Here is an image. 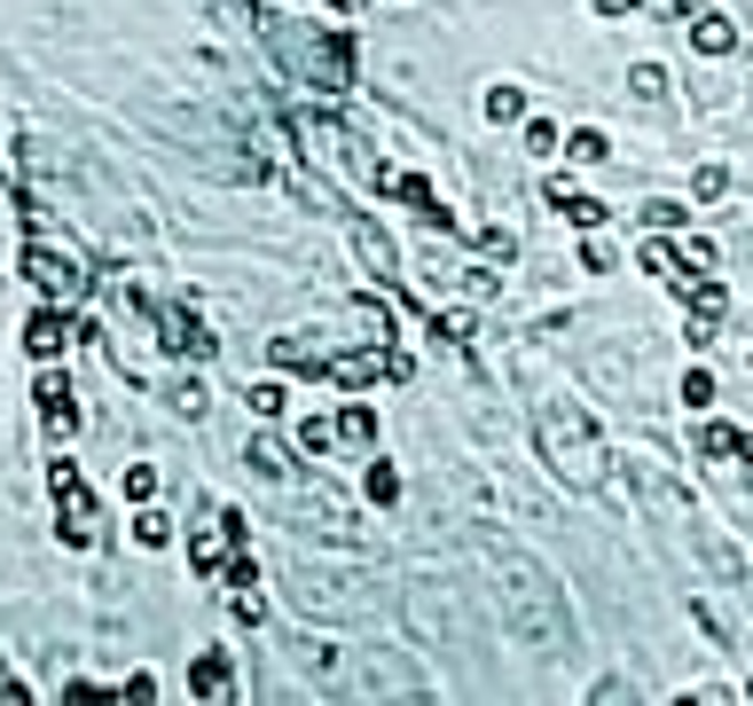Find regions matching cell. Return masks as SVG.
<instances>
[{
  "mask_svg": "<svg viewBox=\"0 0 753 706\" xmlns=\"http://www.w3.org/2000/svg\"><path fill=\"white\" fill-rule=\"evenodd\" d=\"M534 439H542V464L565 479V487H605V439H597V424L581 416L573 401H542L534 408Z\"/></svg>",
  "mask_w": 753,
  "mask_h": 706,
  "instance_id": "obj_1",
  "label": "cell"
},
{
  "mask_svg": "<svg viewBox=\"0 0 753 706\" xmlns=\"http://www.w3.org/2000/svg\"><path fill=\"white\" fill-rule=\"evenodd\" d=\"M268 40H275V55L291 63V79L306 86V95H322V103H338L346 86H354V48H346V32H314V24H268Z\"/></svg>",
  "mask_w": 753,
  "mask_h": 706,
  "instance_id": "obj_2",
  "label": "cell"
},
{
  "mask_svg": "<svg viewBox=\"0 0 753 706\" xmlns=\"http://www.w3.org/2000/svg\"><path fill=\"white\" fill-rule=\"evenodd\" d=\"M502 612H511V629L534 644V652H557L565 644V596L550 589V573L542 565H526V558H502Z\"/></svg>",
  "mask_w": 753,
  "mask_h": 706,
  "instance_id": "obj_3",
  "label": "cell"
},
{
  "mask_svg": "<svg viewBox=\"0 0 753 706\" xmlns=\"http://www.w3.org/2000/svg\"><path fill=\"white\" fill-rule=\"evenodd\" d=\"M17 268H24V283H32L40 299H55V307H79V299L95 291V268H87V251L55 243L40 220H32V243H24V259H17Z\"/></svg>",
  "mask_w": 753,
  "mask_h": 706,
  "instance_id": "obj_4",
  "label": "cell"
},
{
  "mask_svg": "<svg viewBox=\"0 0 753 706\" xmlns=\"http://www.w3.org/2000/svg\"><path fill=\"white\" fill-rule=\"evenodd\" d=\"M48 495H55V518H63V542H71V550H87V542H95V495H87V479H79L71 456L48 464Z\"/></svg>",
  "mask_w": 753,
  "mask_h": 706,
  "instance_id": "obj_5",
  "label": "cell"
},
{
  "mask_svg": "<svg viewBox=\"0 0 753 706\" xmlns=\"http://www.w3.org/2000/svg\"><path fill=\"white\" fill-rule=\"evenodd\" d=\"M243 542H251L243 510H212V526H197V534H189V565H197L205 581H220V565H228Z\"/></svg>",
  "mask_w": 753,
  "mask_h": 706,
  "instance_id": "obj_6",
  "label": "cell"
},
{
  "mask_svg": "<svg viewBox=\"0 0 753 706\" xmlns=\"http://www.w3.org/2000/svg\"><path fill=\"white\" fill-rule=\"evenodd\" d=\"M157 345L174 353V362H212V353H220V338L189 307H157Z\"/></svg>",
  "mask_w": 753,
  "mask_h": 706,
  "instance_id": "obj_7",
  "label": "cell"
},
{
  "mask_svg": "<svg viewBox=\"0 0 753 706\" xmlns=\"http://www.w3.org/2000/svg\"><path fill=\"white\" fill-rule=\"evenodd\" d=\"M71 338H79V322H71V307H55V299L24 322V353H32V362H63Z\"/></svg>",
  "mask_w": 753,
  "mask_h": 706,
  "instance_id": "obj_8",
  "label": "cell"
},
{
  "mask_svg": "<svg viewBox=\"0 0 753 706\" xmlns=\"http://www.w3.org/2000/svg\"><path fill=\"white\" fill-rule=\"evenodd\" d=\"M32 401H40V416H48V432H55V439H71V432H79V401H71V377H63L55 362H40Z\"/></svg>",
  "mask_w": 753,
  "mask_h": 706,
  "instance_id": "obj_9",
  "label": "cell"
},
{
  "mask_svg": "<svg viewBox=\"0 0 753 706\" xmlns=\"http://www.w3.org/2000/svg\"><path fill=\"white\" fill-rule=\"evenodd\" d=\"M691 48H699V55H730V48H738V24L714 17V9H699V17H691Z\"/></svg>",
  "mask_w": 753,
  "mask_h": 706,
  "instance_id": "obj_10",
  "label": "cell"
},
{
  "mask_svg": "<svg viewBox=\"0 0 753 706\" xmlns=\"http://www.w3.org/2000/svg\"><path fill=\"white\" fill-rule=\"evenodd\" d=\"M189 691H197V698H236V667H228L220 652H205V660L189 667Z\"/></svg>",
  "mask_w": 753,
  "mask_h": 706,
  "instance_id": "obj_11",
  "label": "cell"
},
{
  "mask_svg": "<svg viewBox=\"0 0 753 706\" xmlns=\"http://www.w3.org/2000/svg\"><path fill=\"white\" fill-rule=\"evenodd\" d=\"M291 448H299V456H314V464H322V456H330V448H338V424H330V416H299V424H291Z\"/></svg>",
  "mask_w": 753,
  "mask_h": 706,
  "instance_id": "obj_12",
  "label": "cell"
},
{
  "mask_svg": "<svg viewBox=\"0 0 753 706\" xmlns=\"http://www.w3.org/2000/svg\"><path fill=\"white\" fill-rule=\"evenodd\" d=\"M338 439H346V448H377V408L369 401H346L338 408Z\"/></svg>",
  "mask_w": 753,
  "mask_h": 706,
  "instance_id": "obj_13",
  "label": "cell"
},
{
  "mask_svg": "<svg viewBox=\"0 0 753 706\" xmlns=\"http://www.w3.org/2000/svg\"><path fill=\"white\" fill-rule=\"evenodd\" d=\"M354 251H362V268H369V276H393V243H385V228L354 220Z\"/></svg>",
  "mask_w": 753,
  "mask_h": 706,
  "instance_id": "obj_14",
  "label": "cell"
},
{
  "mask_svg": "<svg viewBox=\"0 0 753 706\" xmlns=\"http://www.w3.org/2000/svg\"><path fill=\"white\" fill-rule=\"evenodd\" d=\"M565 157H573V165H605V157H613V142H605L597 126H573V134H565Z\"/></svg>",
  "mask_w": 753,
  "mask_h": 706,
  "instance_id": "obj_15",
  "label": "cell"
},
{
  "mask_svg": "<svg viewBox=\"0 0 753 706\" xmlns=\"http://www.w3.org/2000/svg\"><path fill=\"white\" fill-rule=\"evenodd\" d=\"M134 542H142V550H165V542H174V518L142 502V510H134Z\"/></svg>",
  "mask_w": 753,
  "mask_h": 706,
  "instance_id": "obj_16",
  "label": "cell"
},
{
  "mask_svg": "<svg viewBox=\"0 0 753 706\" xmlns=\"http://www.w3.org/2000/svg\"><path fill=\"white\" fill-rule=\"evenodd\" d=\"M628 95H636V103H667V71H659V63H636V71H628Z\"/></svg>",
  "mask_w": 753,
  "mask_h": 706,
  "instance_id": "obj_17",
  "label": "cell"
},
{
  "mask_svg": "<svg viewBox=\"0 0 753 706\" xmlns=\"http://www.w3.org/2000/svg\"><path fill=\"white\" fill-rule=\"evenodd\" d=\"M722 189H730V165H722V157H707V165L691 173V197H699V205H714Z\"/></svg>",
  "mask_w": 753,
  "mask_h": 706,
  "instance_id": "obj_18",
  "label": "cell"
},
{
  "mask_svg": "<svg viewBox=\"0 0 753 706\" xmlns=\"http://www.w3.org/2000/svg\"><path fill=\"white\" fill-rule=\"evenodd\" d=\"M644 276H659V283H676V276H683V259H676V243H659V236H651V243H644Z\"/></svg>",
  "mask_w": 753,
  "mask_h": 706,
  "instance_id": "obj_19",
  "label": "cell"
},
{
  "mask_svg": "<svg viewBox=\"0 0 753 706\" xmlns=\"http://www.w3.org/2000/svg\"><path fill=\"white\" fill-rule=\"evenodd\" d=\"M487 118H494V126L526 118V95H519V86H487Z\"/></svg>",
  "mask_w": 753,
  "mask_h": 706,
  "instance_id": "obj_20",
  "label": "cell"
},
{
  "mask_svg": "<svg viewBox=\"0 0 753 706\" xmlns=\"http://www.w3.org/2000/svg\"><path fill=\"white\" fill-rule=\"evenodd\" d=\"M362 495H369V502H400V471H393V464H369V471H362Z\"/></svg>",
  "mask_w": 753,
  "mask_h": 706,
  "instance_id": "obj_21",
  "label": "cell"
},
{
  "mask_svg": "<svg viewBox=\"0 0 753 706\" xmlns=\"http://www.w3.org/2000/svg\"><path fill=\"white\" fill-rule=\"evenodd\" d=\"M557 212H565L573 228H605V205H597V197H573V189H565V197H557Z\"/></svg>",
  "mask_w": 753,
  "mask_h": 706,
  "instance_id": "obj_22",
  "label": "cell"
},
{
  "mask_svg": "<svg viewBox=\"0 0 753 706\" xmlns=\"http://www.w3.org/2000/svg\"><path fill=\"white\" fill-rule=\"evenodd\" d=\"M479 251H487V259H502V268H511V259H519V236L487 220V228H479Z\"/></svg>",
  "mask_w": 753,
  "mask_h": 706,
  "instance_id": "obj_23",
  "label": "cell"
},
{
  "mask_svg": "<svg viewBox=\"0 0 753 706\" xmlns=\"http://www.w3.org/2000/svg\"><path fill=\"white\" fill-rule=\"evenodd\" d=\"M243 401H251V416H283V385H275V377H260V385H243Z\"/></svg>",
  "mask_w": 753,
  "mask_h": 706,
  "instance_id": "obj_24",
  "label": "cell"
},
{
  "mask_svg": "<svg viewBox=\"0 0 753 706\" xmlns=\"http://www.w3.org/2000/svg\"><path fill=\"white\" fill-rule=\"evenodd\" d=\"M251 471H260V479H283L291 464H283V448H275V439H251Z\"/></svg>",
  "mask_w": 753,
  "mask_h": 706,
  "instance_id": "obj_25",
  "label": "cell"
},
{
  "mask_svg": "<svg viewBox=\"0 0 753 706\" xmlns=\"http://www.w3.org/2000/svg\"><path fill=\"white\" fill-rule=\"evenodd\" d=\"M699 456H738V432H730V424H707V432H699Z\"/></svg>",
  "mask_w": 753,
  "mask_h": 706,
  "instance_id": "obj_26",
  "label": "cell"
},
{
  "mask_svg": "<svg viewBox=\"0 0 753 706\" xmlns=\"http://www.w3.org/2000/svg\"><path fill=\"white\" fill-rule=\"evenodd\" d=\"M676 259H683V268H699V276H707V268H714V243H707V236H683V243H676Z\"/></svg>",
  "mask_w": 753,
  "mask_h": 706,
  "instance_id": "obj_27",
  "label": "cell"
},
{
  "mask_svg": "<svg viewBox=\"0 0 753 706\" xmlns=\"http://www.w3.org/2000/svg\"><path fill=\"white\" fill-rule=\"evenodd\" d=\"M165 401H174L181 416H205V385H197V377H181V385H174V393H165Z\"/></svg>",
  "mask_w": 753,
  "mask_h": 706,
  "instance_id": "obj_28",
  "label": "cell"
},
{
  "mask_svg": "<svg viewBox=\"0 0 753 706\" xmlns=\"http://www.w3.org/2000/svg\"><path fill=\"white\" fill-rule=\"evenodd\" d=\"M526 157H557V126H550V118L526 126Z\"/></svg>",
  "mask_w": 753,
  "mask_h": 706,
  "instance_id": "obj_29",
  "label": "cell"
},
{
  "mask_svg": "<svg viewBox=\"0 0 753 706\" xmlns=\"http://www.w3.org/2000/svg\"><path fill=\"white\" fill-rule=\"evenodd\" d=\"M683 401H691V408H714V377H707V370H683Z\"/></svg>",
  "mask_w": 753,
  "mask_h": 706,
  "instance_id": "obj_30",
  "label": "cell"
},
{
  "mask_svg": "<svg viewBox=\"0 0 753 706\" xmlns=\"http://www.w3.org/2000/svg\"><path fill=\"white\" fill-rule=\"evenodd\" d=\"M683 220H691V212H683V205H667V197L644 205V228H683Z\"/></svg>",
  "mask_w": 753,
  "mask_h": 706,
  "instance_id": "obj_31",
  "label": "cell"
},
{
  "mask_svg": "<svg viewBox=\"0 0 753 706\" xmlns=\"http://www.w3.org/2000/svg\"><path fill=\"white\" fill-rule=\"evenodd\" d=\"M126 495L149 502V495H157V471H149V464H126Z\"/></svg>",
  "mask_w": 753,
  "mask_h": 706,
  "instance_id": "obj_32",
  "label": "cell"
},
{
  "mask_svg": "<svg viewBox=\"0 0 753 706\" xmlns=\"http://www.w3.org/2000/svg\"><path fill=\"white\" fill-rule=\"evenodd\" d=\"M683 338H691V353H707V345H714V314H691Z\"/></svg>",
  "mask_w": 753,
  "mask_h": 706,
  "instance_id": "obj_33",
  "label": "cell"
},
{
  "mask_svg": "<svg viewBox=\"0 0 753 706\" xmlns=\"http://www.w3.org/2000/svg\"><path fill=\"white\" fill-rule=\"evenodd\" d=\"M651 9H667V17H676V24H691V17L707 9V0H651Z\"/></svg>",
  "mask_w": 753,
  "mask_h": 706,
  "instance_id": "obj_34",
  "label": "cell"
},
{
  "mask_svg": "<svg viewBox=\"0 0 753 706\" xmlns=\"http://www.w3.org/2000/svg\"><path fill=\"white\" fill-rule=\"evenodd\" d=\"M597 9H605V17H636V9H644V0H597Z\"/></svg>",
  "mask_w": 753,
  "mask_h": 706,
  "instance_id": "obj_35",
  "label": "cell"
},
{
  "mask_svg": "<svg viewBox=\"0 0 753 706\" xmlns=\"http://www.w3.org/2000/svg\"><path fill=\"white\" fill-rule=\"evenodd\" d=\"M738 456H745V464H753V432H738Z\"/></svg>",
  "mask_w": 753,
  "mask_h": 706,
  "instance_id": "obj_36",
  "label": "cell"
},
{
  "mask_svg": "<svg viewBox=\"0 0 753 706\" xmlns=\"http://www.w3.org/2000/svg\"><path fill=\"white\" fill-rule=\"evenodd\" d=\"M745 370H753V353H745Z\"/></svg>",
  "mask_w": 753,
  "mask_h": 706,
  "instance_id": "obj_37",
  "label": "cell"
},
{
  "mask_svg": "<svg viewBox=\"0 0 753 706\" xmlns=\"http://www.w3.org/2000/svg\"><path fill=\"white\" fill-rule=\"evenodd\" d=\"M745 698H753V683H745Z\"/></svg>",
  "mask_w": 753,
  "mask_h": 706,
  "instance_id": "obj_38",
  "label": "cell"
},
{
  "mask_svg": "<svg viewBox=\"0 0 753 706\" xmlns=\"http://www.w3.org/2000/svg\"><path fill=\"white\" fill-rule=\"evenodd\" d=\"M745 251H753V243H745Z\"/></svg>",
  "mask_w": 753,
  "mask_h": 706,
  "instance_id": "obj_39",
  "label": "cell"
}]
</instances>
